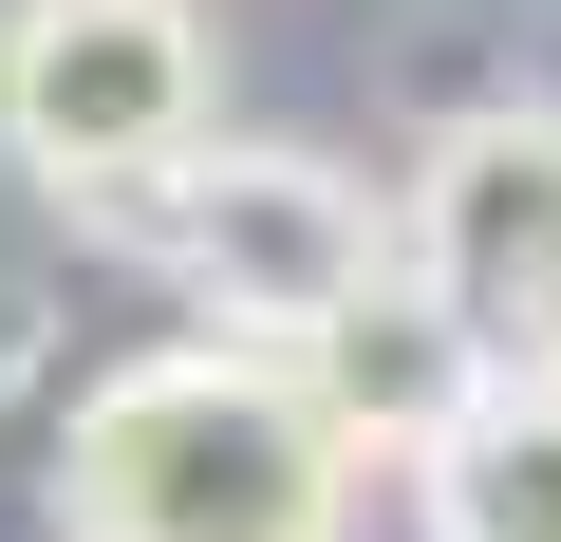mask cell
Returning a JSON list of instances; mask_svg holds the SVG:
<instances>
[{"mask_svg": "<svg viewBox=\"0 0 561 542\" xmlns=\"http://www.w3.org/2000/svg\"><path fill=\"white\" fill-rule=\"evenodd\" d=\"M300 374H319V412L375 449V468H431L486 393H505V356H486V319L431 281V262H393L375 300H337L319 337H300Z\"/></svg>", "mask_w": 561, "mask_h": 542, "instance_id": "5", "label": "cell"}, {"mask_svg": "<svg viewBox=\"0 0 561 542\" xmlns=\"http://www.w3.org/2000/svg\"><path fill=\"white\" fill-rule=\"evenodd\" d=\"M412 542H561V374H505L412 468Z\"/></svg>", "mask_w": 561, "mask_h": 542, "instance_id": "6", "label": "cell"}, {"mask_svg": "<svg viewBox=\"0 0 561 542\" xmlns=\"http://www.w3.org/2000/svg\"><path fill=\"white\" fill-rule=\"evenodd\" d=\"M225 131V38L206 0H20L0 20V150L76 224H131L187 150Z\"/></svg>", "mask_w": 561, "mask_h": 542, "instance_id": "3", "label": "cell"}, {"mask_svg": "<svg viewBox=\"0 0 561 542\" xmlns=\"http://www.w3.org/2000/svg\"><path fill=\"white\" fill-rule=\"evenodd\" d=\"M150 281L187 300V319H225V337H280L300 356L337 300H375L393 262H412V206H375L337 150H280V131H206L131 224H113Z\"/></svg>", "mask_w": 561, "mask_h": 542, "instance_id": "2", "label": "cell"}, {"mask_svg": "<svg viewBox=\"0 0 561 542\" xmlns=\"http://www.w3.org/2000/svg\"><path fill=\"white\" fill-rule=\"evenodd\" d=\"M412 262L486 319L505 374H561V94H468L412 150Z\"/></svg>", "mask_w": 561, "mask_h": 542, "instance_id": "4", "label": "cell"}, {"mask_svg": "<svg viewBox=\"0 0 561 542\" xmlns=\"http://www.w3.org/2000/svg\"><path fill=\"white\" fill-rule=\"evenodd\" d=\"M375 449L280 337H150L57 412V542H356Z\"/></svg>", "mask_w": 561, "mask_h": 542, "instance_id": "1", "label": "cell"}]
</instances>
